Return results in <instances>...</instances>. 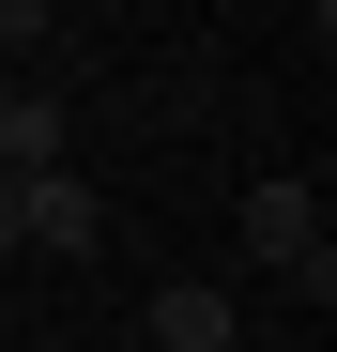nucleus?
Listing matches in <instances>:
<instances>
[{"instance_id":"39448f33","label":"nucleus","mask_w":337,"mask_h":352,"mask_svg":"<svg viewBox=\"0 0 337 352\" xmlns=\"http://www.w3.org/2000/svg\"><path fill=\"white\" fill-rule=\"evenodd\" d=\"M31 31H46V0H0V46H31Z\"/></svg>"},{"instance_id":"f03ea898","label":"nucleus","mask_w":337,"mask_h":352,"mask_svg":"<svg viewBox=\"0 0 337 352\" xmlns=\"http://www.w3.org/2000/svg\"><path fill=\"white\" fill-rule=\"evenodd\" d=\"M0 245H46V261H92L107 245V199L77 168H0Z\"/></svg>"},{"instance_id":"20e7f679","label":"nucleus","mask_w":337,"mask_h":352,"mask_svg":"<svg viewBox=\"0 0 337 352\" xmlns=\"http://www.w3.org/2000/svg\"><path fill=\"white\" fill-rule=\"evenodd\" d=\"M0 168H62V92H0Z\"/></svg>"},{"instance_id":"7ed1b4c3","label":"nucleus","mask_w":337,"mask_h":352,"mask_svg":"<svg viewBox=\"0 0 337 352\" xmlns=\"http://www.w3.org/2000/svg\"><path fill=\"white\" fill-rule=\"evenodd\" d=\"M138 322H153V352H230V291H199V276H168V291H153Z\"/></svg>"},{"instance_id":"f257e3e1","label":"nucleus","mask_w":337,"mask_h":352,"mask_svg":"<svg viewBox=\"0 0 337 352\" xmlns=\"http://www.w3.org/2000/svg\"><path fill=\"white\" fill-rule=\"evenodd\" d=\"M246 261L292 276L307 307H337V245H322V199L292 184V168H276V184H246Z\"/></svg>"}]
</instances>
